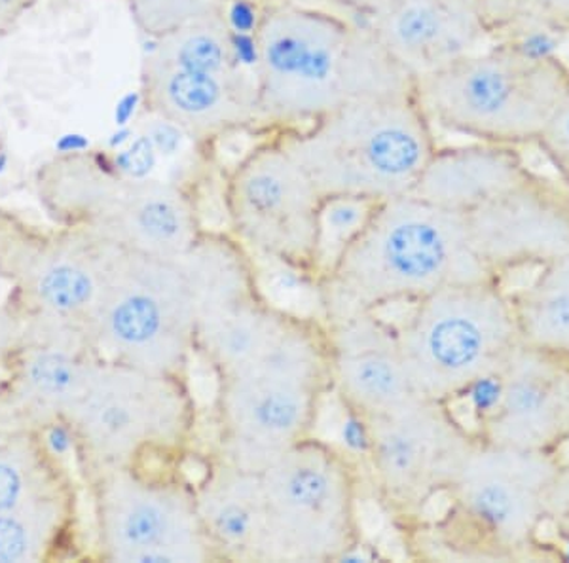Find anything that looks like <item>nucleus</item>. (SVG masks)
<instances>
[{
    "label": "nucleus",
    "mask_w": 569,
    "mask_h": 563,
    "mask_svg": "<svg viewBox=\"0 0 569 563\" xmlns=\"http://www.w3.org/2000/svg\"><path fill=\"white\" fill-rule=\"evenodd\" d=\"M260 289L254 254L228 230H206L179 257L110 245L91 348L117 363L190 375L201 319Z\"/></svg>",
    "instance_id": "obj_1"
},
{
    "label": "nucleus",
    "mask_w": 569,
    "mask_h": 563,
    "mask_svg": "<svg viewBox=\"0 0 569 563\" xmlns=\"http://www.w3.org/2000/svg\"><path fill=\"white\" fill-rule=\"evenodd\" d=\"M252 52L264 133L300 128L353 99L416 84L362 18L292 0L260 10Z\"/></svg>",
    "instance_id": "obj_2"
},
{
    "label": "nucleus",
    "mask_w": 569,
    "mask_h": 563,
    "mask_svg": "<svg viewBox=\"0 0 569 563\" xmlns=\"http://www.w3.org/2000/svg\"><path fill=\"white\" fill-rule=\"evenodd\" d=\"M490 279L501 278L475 251L467 214L408 194L376 203L359 235L313 286L321 319L330 323Z\"/></svg>",
    "instance_id": "obj_3"
},
{
    "label": "nucleus",
    "mask_w": 569,
    "mask_h": 563,
    "mask_svg": "<svg viewBox=\"0 0 569 563\" xmlns=\"http://www.w3.org/2000/svg\"><path fill=\"white\" fill-rule=\"evenodd\" d=\"M330 395V345L321 318L289 311L259 355L217 375L214 448L220 460L262 473L316 434Z\"/></svg>",
    "instance_id": "obj_4"
},
{
    "label": "nucleus",
    "mask_w": 569,
    "mask_h": 563,
    "mask_svg": "<svg viewBox=\"0 0 569 563\" xmlns=\"http://www.w3.org/2000/svg\"><path fill=\"white\" fill-rule=\"evenodd\" d=\"M562 452L501 446L479 436L448 490L442 519L408 531L418 543L445 544L442 560H558L545 543L562 479Z\"/></svg>",
    "instance_id": "obj_5"
},
{
    "label": "nucleus",
    "mask_w": 569,
    "mask_h": 563,
    "mask_svg": "<svg viewBox=\"0 0 569 563\" xmlns=\"http://www.w3.org/2000/svg\"><path fill=\"white\" fill-rule=\"evenodd\" d=\"M323 198L412 194L439 149L418 86L353 99L313 122L276 130Z\"/></svg>",
    "instance_id": "obj_6"
},
{
    "label": "nucleus",
    "mask_w": 569,
    "mask_h": 563,
    "mask_svg": "<svg viewBox=\"0 0 569 563\" xmlns=\"http://www.w3.org/2000/svg\"><path fill=\"white\" fill-rule=\"evenodd\" d=\"M536 34L493 40L416 78L435 125L480 143L536 149L569 86L568 61L539 48Z\"/></svg>",
    "instance_id": "obj_7"
},
{
    "label": "nucleus",
    "mask_w": 569,
    "mask_h": 563,
    "mask_svg": "<svg viewBox=\"0 0 569 563\" xmlns=\"http://www.w3.org/2000/svg\"><path fill=\"white\" fill-rule=\"evenodd\" d=\"M34 184L59 227L80 228L126 251L179 257L206 232L192 188L126 175L96 152L53 158L40 165Z\"/></svg>",
    "instance_id": "obj_8"
},
{
    "label": "nucleus",
    "mask_w": 569,
    "mask_h": 563,
    "mask_svg": "<svg viewBox=\"0 0 569 563\" xmlns=\"http://www.w3.org/2000/svg\"><path fill=\"white\" fill-rule=\"evenodd\" d=\"M66 425L88 474L179 460L194 446L200 410L190 375L137 369L99 356Z\"/></svg>",
    "instance_id": "obj_9"
},
{
    "label": "nucleus",
    "mask_w": 569,
    "mask_h": 563,
    "mask_svg": "<svg viewBox=\"0 0 569 563\" xmlns=\"http://www.w3.org/2000/svg\"><path fill=\"white\" fill-rule=\"evenodd\" d=\"M397 342L416 393L458 404L520 343L511 291L505 279L445 286L410 305Z\"/></svg>",
    "instance_id": "obj_10"
},
{
    "label": "nucleus",
    "mask_w": 569,
    "mask_h": 563,
    "mask_svg": "<svg viewBox=\"0 0 569 563\" xmlns=\"http://www.w3.org/2000/svg\"><path fill=\"white\" fill-rule=\"evenodd\" d=\"M260 482L266 562H340L361 546V474L343 448L311 434L266 466Z\"/></svg>",
    "instance_id": "obj_11"
},
{
    "label": "nucleus",
    "mask_w": 569,
    "mask_h": 563,
    "mask_svg": "<svg viewBox=\"0 0 569 563\" xmlns=\"http://www.w3.org/2000/svg\"><path fill=\"white\" fill-rule=\"evenodd\" d=\"M325 198L278 131L228 169L222 205L228 232L254 257L272 260L316 285Z\"/></svg>",
    "instance_id": "obj_12"
},
{
    "label": "nucleus",
    "mask_w": 569,
    "mask_h": 563,
    "mask_svg": "<svg viewBox=\"0 0 569 563\" xmlns=\"http://www.w3.org/2000/svg\"><path fill=\"white\" fill-rule=\"evenodd\" d=\"M456 404L415 396L412 401L359 423L370 486L389 516L412 530L460 473L479 441Z\"/></svg>",
    "instance_id": "obj_13"
},
{
    "label": "nucleus",
    "mask_w": 569,
    "mask_h": 563,
    "mask_svg": "<svg viewBox=\"0 0 569 563\" xmlns=\"http://www.w3.org/2000/svg\"><path fill=\"white\" fill-rule=\"evenodd\" d=\"M90 484L104 562H217L196 511L194 482L136 465L96 471Z\"/></svg>",
    "instance_id": "obj_14"
},
{
    "label": "nucleus",
    "mask_w": 569,
    "mask_h": 563,
    "mask_svg": "<svg viewBox=\"0 0 569 563\" xmlns=\"http://www.w3.org/2000/svg\"><path fill=\"white\" fill-rule=\"evenodd\" d=\"M109 249L80 228L40 232L23 222L8 260L29 321L27 345L96 353L91 331L103 296Z\"/></svg>",
    "instance_id": "obj_15"
},
{
    "label": "nucleus",
    "mask_w": 569,
    "mask_h": 563,
    "mask_svg": "<svg viewBox=\"0 0 569 563\" xmlns=\"http://www.w3.org/2000/svg\"><path fill=\"white\" fill-rule=\"evenodd\" d=\"M141 98L150 114L173 125L206 152L238 133L264 135L254 77L243 66H181L147 53L141 66Z\"/></svg>",
    "instance_id": "obj_16"
},
{
    "label": "nucleus",
    "mask_w": 569,
    "mask_h": 563,
    "mask_svg": "<svg viewBox=\"0 0 569 563\" xmlns=\"http://www.w3.org/2000/svg\"><path fill=\"white\" fill-rule=\"evenodd\" d=\"M472 247L505 279L569 251V187L531 171L525 181L467 213Z\"/></svg>",
    "instance_id": "obj_17"
},
{
    "label": "nucleus",
    "mask_w": 569,
    "mask_h": 563,
    "mask_svg": "<svg viewBox=\"0 0 569 563\" xmlns=\"http://www.w3.org/2000/svg\"><path fill=\"white\" fill-rule=\"evenodd\" d=\"M327 324L330 345V393L357 421L388 414L416 393L402 361L397 324L382 311L356 313Z\"/></svg>",
    "instance_id": "obj_18"
},
{
    "label": "nucleus",
    "mask_w": 569,
    "mask_h": 563,
    "mask_svg": "<svg viewBox=\"0 0 569 563\" xmlns=\"http://www.w3.org/2000/svg\"><path fill=\"white\" fill-rule=\"evenodd\" d=\"M501 374V401L475 431L501 446L562 452L569 444V361L520 342Z\"/></svg>",
    "instance_id": "obj_19"
},
{
    "label": "nucleus",
    "mask_w": 569,
    "mask_h": 563,
    "mask_svg": "<svg viewBox=\"0 0 569 563\" xmlns=\"http://www.w3.org/2000/svg\"><path fill=\"white\" fill-rule=\"evenodd\" d=\"M365 21L386 52L415 78L492 42L463 0H380Z\"/></svg>",
    "instance_id": "obj_20"
},
{
    "label": "nucleus",
    "mask_w": 569,
    "mask_h": 563,
    "mask_svg": "<svg viewBox=\"0 0 569 563\" xmlns=\"http://www.w3.org/2000/svg\"><path fill=\"white\" fill-rule=\"evenodd\" d=\"M196 511L217 562H266V506L260 473L209 453L194 482Z\"/></svg>",
    "instance_id": "obj_21"
},
{
    "label": "nucleus",
    "mask_w": 569,
    "mask_h": 563,
    "mask_svg": "<svg viewBox=\"0 0 569 563\" xmlns=\"http://www.w3.org/2000/svg\"><path fill=\"white\" fill-rule=\"evenodd\" d=\"M99 355L63 345H27L13 356L12 375L0 401L16 428L48 429L66 423L82 396Z\"/></svg>",
    "instance_id": "obj_22"
},
{
    "label": "nucleus",
    "mask_w": 569,
    "mask_h": 563,
    "mask_svg": "<svg viewBox=\"0 0 569 563\" xmlns=\"http://www.w3.org/2000/svg\"><path fill=\"white\" fill-rule=\"evenodd\" d=\"M531 171L525 149L518 147L480 141L439 144L412 195L467 214L517 187Z\"/></svg>",
    "instance_id": "obj_23"
},
{
    "label": "nucleus",
    "mask_w": 569,
    "mask_h": 563,
    "mask_svg": "<svg viewBox=\"0 0 569 563\" xmlns=\"http://www.w3.org/2000/svg\"><path fill=\"white\" fill-rule=\"evenodd\" d=\"M289 310L273 304L260 291L220 305L201 319L196 332V356L214 378L249 363L259 355L284 323Z\"/></svg>",
    "instance_id": "obj_24"
},
{
    "label": "nucleus",
    "mask_w": 569,
    "mask_h": 563,
    "mask_svg": "<svg viewBox=\"0 0 569 563\" xmlns=\"http://www.w3.org/2000/svg\"><path fill=\"white\" fill-rule=\"evenodd\" d=\"M520 342L569 361V251L511 291Z\"/></svg>",
    "instance_id": "obj_25"
},
{
    "label": "nucleus",
    "mask_w": 569,
    "mask_h": 563,
    "mask_svg": "<svg viewBox=\"0 0 569 563\" xmlns=\"http://www.w3.org/2000/svg\"><path fill=\"white\" fill-rule=\"evenodd\" d=\"M74 519L71 480L0 512V563H37L50 556Z\"/></svg>",
    "instance_id": "obj_26"
},
{
    "label": "nucleus",
    "mask_w": 569,
    "mask_h": 563,
    "mask_svg": "<svg viewBox=\"0 0 569 563\" xmlns=\"http://www.w3.org/2000/svg\"><path fill=\"white\" fill-rule=\"evenodd\" d=\"M69 480L39 429L18 428L0 439V512Z\"/></svg>",
    "instance_id": "obj_27"
},
{
    "label": "nucleus",
    "mask_w": 569,
    "mask_h": 563,
    "mask_svg": "<svg viewBox=\"0 0 569 563\" xmlns=\"http://www.w3.org/2000/svg\"><path fill=\"white\" fill-rule=\"evenodd\" d=\"M23 222L20 214L0 209V361L13 359L27 345L29 321L8 260Z\"/></svg>",
    "instance_id": "obj_28"
},
{
    "label": "nucleus",
    "mask_w": 569,
    "mask_h": 563,
    "mask_svg": "<svg viewBox=\"0 0 569 563\" xmlns=\"http://www.w3.org/2000/svg\"><path fill=\"white\" fill-rule=\"evenodd\" d=\"M375 208L372 201L359 198H325L319 240V278L337 262L346 247L356 240Z\"/></svg>",
    "instance_id": "obj_29"
},
{
    "label": "nucleus",
    "mask_w": 569,
    "mask_h": 563,
    "mask_svg": "<svg viewBox=\"0 0 569 563\" xmlns=\"http://www.w3.org/2000/svg\"><path fill=\"white\" fill-rule=\"evenodd\" d=\"M131 16L150 39L227 7L222 0H128Z\"/></svg>",
    "instance_id": "obj_30"
},
{
    "label": "nucleus",
    "mask_w": 569,
    "mask_h": 563,
    "mask_svg": "<svg viewBox=\"0 0 569 563\" xmlns=\"http://www.w3.org/2000/svg\"><path fill=\"white\" fill-rule=\"evenodd\" d=\"M490 39L531 34L536 0H463Z\"/></svg>",
    "instance_id": "obj_31"
},
{
    "label": "nucleus",
    "mask_w": 569,
    "mask_h": 563,
    "mask_svg": "<svg viewBox=\"0 0 569 563\" xmlns=\"http://www.w3.org/2000/svg\"><path fill=\"white\" fill-rule=\"evenodd\" d=\"M536 149L557 171L558 181L569 187V86L558 111L537 141Z\"/></svg>",
    "instance_id": "obj_32"
},
{
    "label": "nucleus",
    "mask_w": 569,
    "mask_h": 563,
    "mask_svg": "<svg viewBox=\"0 0 569 563\" xmlns=\"http://www.w3.org/2000/svg\"><path fill=\"white\" fill-rule=\"evenodd\" d=\"M569 39V0H536L531 34Z\"/></svg>",
    "instance_id": "obj_33"
},
{
    "label": "nucleus",
    "mask_w": 569,
    "mask_h": 563,
    "mask_svg": "<svg viewBox=\"0 0 569 563\" xmlns=\"http://www.w3.org/2000/svg\"><path fill=\"white\" fill-rule=\"evenodd\" d=\"M549 530L552 531L555 539L569 535V461L563 466L562 479H560L557 493H555Z\"/></svg>",
    "instance_id": "obj_34"
},
{
    "label": "nucleus",
    "mask_w": 569,
    "mask_h": 563,
    "mask_svg": "<svg viewBox=\"0 0 569 563\" xmlns=\"http://www.w3.org/2000/svg\"><path fill=\"white\" fill-rule=\"evenodd\" d=\"M39 0H0V33L8 31Z\"/></svg>",
    "instance_id": "obj_35"
},
{
    "label": "nucleus",
    "mask_w": 569,
    "mask_h": 563,
    "mask_svg": "<svg viewBox=\"0 0 569 563\" xmlns=\"http://www.w3.org/2000/svg\"><path fill=\"white\" fill-rule=\"evenodd\" d=\"M329 2H332L335 7L343 8V10H350V12L361 16L365 20L380 0H329Z\"/></svg>",
    "instance_id": "obj_36"
},
{
    "label": "nucleus",
    "mask_w": 569,
    "mask_h": 563,
    "mask_svg": "<svg viewBox=\"0 0 569 563\" xmlns=\"http://www.w3.org/2000/svg\"><path fill=\"white\" fill-rule=\"evenodd\" d=\"M16 425H13L12 418L8 414V410L4 409V404L0 401V439H4L10 431H13Z\"/></svg>",
    "instance_id": "obj_37"
},
{
    "label": "nucleus",
    "mask_w": 569,
    "mask_h": 563,
    "mask_svg": "<svg viewBox=\"0 0 569 563\" xmlns=\"http://www.w3.org/2000/svg\"><path fill=\"white\" fill-rule=\"evenodd\" d=\"M222 2H233V4L252 8V10L260 12L262 8L270 7V4H273V2H279V0H222Z\"/></svg>",
    "instance_id": "obj_38"
}]
</instances>
